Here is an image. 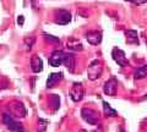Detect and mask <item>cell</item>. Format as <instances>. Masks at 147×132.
<instances>
[{
	"label": "cell",
	"instance_id": "1",
	"mask_svg": "<svg viewBox=\"0 0 147 132\" xmlns=\"http://www.w3.org/2000/svg\"><path fill=\"white\" fill-rule=\"evenodd\" d=\"M3 122L6 125V127L12 132H25V127L20 121H17L13 116H11L10 114L5 113L3 115Z\"/></svg>",
	"mask_w": 147,
	"mask_h": 132
},
{
	"label": "cell",
	"instance_id": "2",
	"mask_svg": "<svg viewBox=\"0 0 147 132\" xmlns=\"http://www.w3.org/2000/svg\"><path fill=\"white\" fill-rule=\"evenodd\" d=\"M102 72H103L102 62L96 59V60H93L90 64L88 69H87V76H88V78L91 81H94V80L99 78L100 75H102Z\"/></svg>",
	"mask_w": 147,
	"mask_h": 132
},
{
	"label": "cell",
	"instance_id": "3",
	"mask_svg": "<svg viewBox=\"0 0 147 132\" xmlns=\"http://www.w3.org/2000/svg\"><path fill=\"white\" fill-rule=\"evenodd\" d=\"M81 116L86 122L90 125H97L99 121V115L98 113L91 108H82L81 109Z\"/></svg>",
	"mask_w": 147,
	"mask_h": 132
},
{
	"label": "cell",
	"instance_id": "4",
	"mask_svg": "<svg viewBox=\"0 0 147 132\" xmlns=\"http://www.w3.org/2000/svg\"><path fill=\"white\" fill-rule=\"evenodd\" d=\"M70 21H71V13H70V11L63 10V9L55 10V12H54V22L57 25L65 26L67 23H70Z\"/></svg>",
	"mask_w": 147,
	"mask_h": 132
},
{
	"label": "cell",
	"instance_id": "5",
	"mask_svg": "<svg viewBox=\"0 0 147 132\" xmlns=\"http://www.w3.org/2000/svg\"><path fill=\"white\" fill-rule=\"evenodd\" d=\"M9 111H10V115L13 116L15 119H17V117H25L27 115L26 108L20 102H12L11 104H9Z\"/></svg>",
	"mask_w": 147,
	"mask_h": 132
},
{
	"label": "cell",
	"instance_id": "6",
	"mask_svg": "<svg viewBox=\"0 0 147 132\" xmlns=\"http://www.w3.org/2000/svg\"><path fill=\"white\" fill-rule=\"evenodd\" d=\"M84 94H85V90H84V86L80 82H75L72 83L71 88H70V97L71 99L75 103L80 102L82 98H84Z\"/></svg>",
	"mask_w": 147,
	"mask_h": 132
},
{
	"label": "cell",
	"instance_id": "7",
	"mask_svg": "<svg viewBox=\"0 0 147 132\" xmlns=\"http://www.w3.org/2000/svg\"><path fill=\"white\" fill-rule=\"evenodd\" d=\"M112 56H113V59H114V61H115L119 66L126 67V66L130 65V62H129L127 58H126V55H125V53H124L121 49L114 48L113 50H112Z\"/></svg>",
	"mask_w": 147,
	"mask_h": 132
},
{
	"label": "cell",
	"instance_id": "8",
	"mask_svg": "<svg viewBox=\"0 0 147 132\" xmlns=\"http://www.w3.org/2000/svg\"><path fill=\"white\" fill-rule=\"evenodd\" d=\"M66 53L63 50H54L52 53V55L49 58V65L53 67H58L64 64V60H65Z\"/></svg>",
	"mask_w": 147,
	"mask_h": 132
},
{
	"label": "cell",
	"instance_id": "9",
	"mask_svg": "<svg viewBox=\"0 0 147 132\" xmlns=\"http://www.w3.org/2000/svg\"><path fill=\"white\" fill-rule=\"evenodd\" d=\"M103 90H104V93L107 95L114 97V95L117 94V90H118V81H117V78L112 77L110 80H108L107 82H105Z\"/></svg>",
	"mask_w": 147,
	"mask_h": 132
},
{
	"label": "cell",
	"instance_id": "10",
	"mask_svg": "<svg viewBox=\"0 0 147 132\" xmlns=\"http://www.w3.org/2000/svg\"><path fill=\"white\" fill-rule=\"evenodd\" d=\"M87 42L92 45H98L102 42V32L100 31H90L86 33Z\"/></svg>",
	"mask_w": 147,
	"mask_h": 132
},
{
	"label": "cell",
	"instance_id": "11",
	"mask_svg": "<svg viewBox=\"0 0 147 132\" xmlns=\"http://www.w3.org/2000/svg\"><path fill=\"white\" fill-rule=\"evenodd\" d=\"M31 69L36 74L43 71V60L38 55H33L31 58Z\"/></svg>",
	"mask_w": 147,
	"mask_h": 132
},
{
	"label": "cell",
	"instance_id": "12",
	"mask_svg": "<svg viewBox=\"0 0 147 132\" xmlns=\"http://www.w3.org/2000/svg\"><path fill=\"white\" fill-rule=\"evenodd\" d=\"M61 80H63V72H54V74H50L48 80H47V88L54 87V86Z\"/></svg>",
	"mask_w": 147,
	"mask_h": 132
},
{
	"label": "cell",
	"instance_id": "13",
	"mask_svg": "<svg viewBox=\"0 0 147 132\" xmlns=\"http://www.w3.org/2000/svg\"><path fill=\"white\" fill-rule=\"evenodd\" d=\"M64 65L66 66V69L70 72H74L75 65H76V59H75V55H74L72 53H66L65 60H64Z\"/></svg>",
	"mask_w": 147,
	"mask_h": 132
},
{
	"label": "cell",
	"instance_id": "14",
	"mask_svg": "<svg viewBox=\"0 0 147 132\" xmlns=\"http://www.w3.org/2000/svg\"><path fill=\"white\" fill-rule=\"evenodd\" d=\"M125 37L129 44H139V37H137V32L135 29L125 31Z\"/></svg>",
	"mask_w": 147,
	"mask_h": 132
},
{
	"label": "cell",
	"instance_id": "15",
	"mask_svg": "<svg viewBox=\"0 0 147 132\" xmlns=\"http://www.w3.org/2000/svg\"><path fill=\"white\" fill-rule=\"evenodd\" d=\"M67 49L71 52H81L84 47H82V44L79 40H76L75 38H70L67 40Z\"/></svg>",
	"mask_w": 147,
	"mask_h": 132
},
{
	"label": "cell",
	"instance_id": "16",
	"mask_svg": "<svg viewBox=\"0 0 147 132\" xmlns=\"http://www.w3.org/2000/svg\"><path fill=\"white\" fill-rule=\"evenodd\" d=\"M103 109H104V114L105 116H109V117H115L118 115V113L115 109H113L110 107V104L107 102H103Z\"/></svg>",
	"mask_w": 147,
	"mask_h": 132
},
{
	"label": "cell",
	"instance_id": "17",
	"mask_svg": "<svg viewBox=\"0 0 147 132\" xmlns=\"http://www.w3.org/2000/svg\"><path fill=\"white\" fill-rule=\"evenodd\" d=\"M134 77H135V80H142V78H145V77H147V65L139 67V69L134 72Z\"/></svg>",
	"mask_w": 147,
	"mask_h": 132
},
{
	"label": "cell",
	"instance_id": "18",
	"mask_svg": "<svg viewBox=\"0 0 147 132\" xmlns=\"http://www.w3.org/2000/svg\"><path fill=\"white\" fill-rule=\"evenodd\" d=\"M43 37H44V39L47 40V42H49V43L60 44V39H59L58 37H54V36H50V34H48V33H43Z\"/></svg>",
	"mask_w": 147,
	"mask_h": 132
},
{
	"label": "cell",
	"instance_id": "19",
	"mask_svg": "<svg viewBox=\"0 0 147 132\" xmlns=\"http://www.w3.org/2000/svg\"><path fill=\"white\" fill-rule=\"evenodd\" d=\"M50 101L53 102V105H54V111H57L59 109V105H60V99L57 94H52V97H50Z\"/></svg>",
	"mask_w": 147,
	"mask_h": 132
},
{
	"label": "cell",
	"instance_id": "20",
	"mask_svg": "<svg viewBox=\"0 0 147 132\" xmlns=\"http://www.w3.org/2000/svg\"><path fill=\"white\" fill-rule=\"evenodd\" d=\"M48 121L47 120H43V119H39V126L42 127V132H45V127H47Z\"/></svg>",
	"mask_w": 147,
	"mask_h": 132
},
{
	"label": "cell",
	"instance_id": "21",
	"mask_svg": "<svg viewBox=\"0 0 147 132\" xmlns=\"http://www.w3.org/2000/svg\"><path fill=\"white\" fill-rule=\"evenodd\" d=\"M129 1L134 3V4H136V5H142V4L147 3V0H129Z\"/></svg>",
	"mask_w": 147,
	"mask_h": 132
},
{
	"label": "cell",
	"instance_id": "22",
	"mask_svg": "<svg viewBox=\"0 0 147 132\" xmlns=\"http://www.w3.org/2000/svg\"><path fill=\"white\" fill-rule=\"evenodd\" d=\"M24 22H25V19H24V16H18V19H17V23L18 25H20V26H22V25H24Z\"/></svg>",
	"mask_w": 147,
	"mask_h": 132
},
{
	"label": "cell",
	"instance_id": "23",
	"mask_svg": "<svg viewBox=\"0 0 147 132\" xmlns=\"http://www.w3.org/2000/svg\"><path fill=\"white\" fill-rule=\"evenodd\" d=\"M81 132H87V131H86V130H82V131H81Z\"/></svg>",
	"mask_w": 147,
	"mask_h": 132
}]
</instances>
